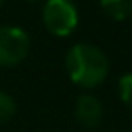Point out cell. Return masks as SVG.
Listing matches in <instances>:
<instances>
[{"label": "cell", "instance_id": "obj_1", "mask_svg": "<svg viewBox=\"0 0 132 132\" xmlns=\"http://www.w3.org/2000/svg\"><path fill=\"white\" fill-rule=\"evenodd\" d=\"M65 69L74 85L81 89H94L105 81L109 74V60L100 47L81 42L67 51Z\"/></svg>", "mask_w": 132, "mask_h": 132}, {"label": "cell", "instance_id": "obj_2", "mask_svg": "<svg viewBox=\"0 0 132 132\" xmlns=\"http://www.w3.org/2000/svg\"><path fill=\"white\" fill-rule=\"evenodd\" d=\"M42 22L51 35L63 38L76 29L80 13L72 0H45L42 9Z\"/></svg>", "mask_w": 132, "mask_h": 132}, {"label": "cell", "instance_id": "obj_3", "mask_svg": "<svg viewBox=\"0 0 132 132\" xmlns=\"http://www.w3.org/2000/svg\"><path fill=\"white\" fill-rule=\"evenodd\" d=\"M31 49L29 35L16 26H0V67H13L26 60Z\"/></svg>", "mask_w": 132, "mask_h": 132}, {"label": "cell", "instance_id": "obj_4", "mask_svg": "<svg viewBox=\"0 0 132 132\" xmlns=\"http://www.w3.org/2000/svg\"><path fill=\"white\" fill-rule=\"evenodd\" d=\"M74 118L85 128H96L103 118L101 101L92 94H81L74 105Z\"/></svg>", "mask_w": 132, "mask_h": 132}, {"label": "cell", "instance_id": "obj_5", "mask_svg": "<svg viewBox=\"0 0 132 132\" xmlns=\"http://www.w3.org/2000/svg\"><path fill=\"white\" fill-rule=\"evenodd\" d=\"M100 7L116 22H123L132 16V0H100Z\"/></svg>", "mask_w": 132, "mask_h": 132}, {"label": "cell", "instance_id": "obj_6", "mask_svg": "<svg viewBox=\"0 0 132 132\" xmlns=\"http://www.w3.org/2000/svg\"><path fill=\"white\" fill-rule=\"evenodd\" d=\"M15 112H16V103H15L13 96L0 90V125L7 123L15 116Z\"/></svg>", "mask_w": 132, "mask_h": 132}, {"label": "cell", "instance_id": "obj_7", "mask_svg": "<svg viewBox=\"0 0 132 132\" xmlns=\"http://www.w3.org/2000/svg\"><path fill=\"white\" fill-rule=\"evenodd\" d=\"M118 92H119V98L121 101L132 109V72H127L119 78L118 81Z\"/></svg>", "mask_w": 132, "mask_h": 132}, {"label": "cell", "instance_id": "obj_8", "mask_svg": "<svg viewBox=\"0 0 132 132\" xmlns=\"http://www.w3.org/2000/svg\"><path fill=\"white\" fill-rule=\"evenodd\" d=\"M2 2H4V0H0V6H2Z\"/></svg>", "mask_w": 132, "mask_h": 132}, {"label": "cell", "instance_id": "obj_9", "mask_svg": "<svg viewBox=\"0 0 132 132\" xmlns=\"http://www.w3.org/2000/svg\"><path fill=\"white\" fill-rule=\"evenodd\" d=\"M31 2H38V0H31Z\"/></svg>", "mask_w": 132, "mask_h": 132}]
</instances>
